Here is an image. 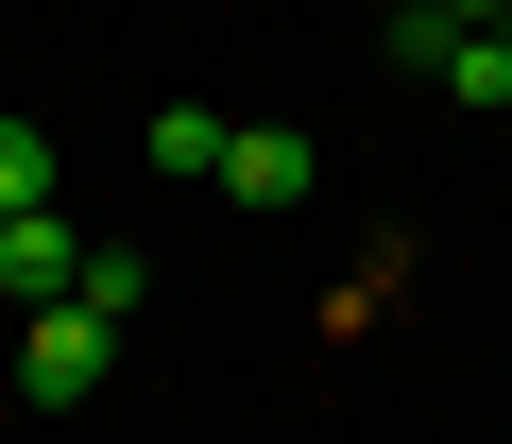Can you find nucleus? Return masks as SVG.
<instances>
[{
	"label": "nucleus",
	"instance_id": "f257e3e1",
	"mask_svg": "<svg viewBox=\"0 0 512 444\" xmlns=\"http://www.w3.org/2000/svg\"><path fill=\"white\" fill-rule=\"evenodd\" d=\"M103 342H120V325H86V308H18V393H35V410H86Z\"/></svg>",
	"mask_w": 512,
	"mask_h": 444
},
{
	"label": "nucleus",
	"instance_id": "f03ea898",
	"mask_svg": "<svg viewBox=\"0 0 512 444\" xmlns=\"http://www.w3.org/2000/svg\"><path fill=\"white\" fill-rule=\"evenodd\" d=\"M69 274H86V222L69 205H18V222H0V308H69Z\"/></svg>",
	"mask_w": 512,
	"mask_h": 444
},
{
	"label": "nucleus",
	"instance_id": "7ed1b4c3",
	"mask_svg": "<svg viewBox=\"0 0 512 444\" xmlns=\"http://www.w3.org/2000/svg\"><path fill=\"white\" fill-rule=\"evenodd\" d=\"M308 171H325L308 137H274V120H222V171H205V188H222V205H256V222H274V205H308Z\"/></svg>",
	"mask_w": 512,
	"mask_h": 444
},
{
	"label": "nucleus",
	"instance_id": "20e7f679",
	"mask_svg": "<svg viewBox=\"0 0 512 444\" xmlns=\"http://www.w3.org/2000/svg\"><path fill=\"white\" fill-rule=\"evenodd\" d=\"M410 86H444V52H461V18H444V0H393V35H376Z\"/></svg>",
	"mask_w": 512,
	"mask_h": 444
},
{
	"label": "nucleus",
	"instance_id": "39448f33",
	"mask_svg": "<svg viewBox=\"0 0 512 444\" xmlns=\"http://www.w3.org/2000/svg\"><path fill=\"white\" fill-rule=\"evenodd\" d=\"M137 154H154V171H171V188H205V171H222V120H205V103H171V120H154V137H137Z\"/></svg>",
	"mask_w": 512,
	"mask_h": 444
},
{
	"label": "nucleus",
	"instance_id": "423d86ee",
	"mask_svg": "<svg viewBox=\"0 0 512 444\" xmlns=\"http://www.w3.org/2000/svg\"><path fill=\"white\" fill-rule=\"evenodd\" d=\"M137 291H154V274H137L120 240H86V274H69V308H86V325H137Z\"/></svg>",
	"mask_w": 512,
	"mask_h": 444
},
{
	"label": "nucleus",
	"instance_id": "0eeeda50",
	"mask_svg": "<svg viewBox=\"0 0 512 444\" xmlns=\"http://www.w3.org/2000/svg\"><path fill=\"white\" fill-rule=\"evenodd\" d=\"M52 205V120H0V222Z\"/></svg>",
	"mask_w": 512,
	"mask_h": 444
},
{
	"label": "nucleus",
	"instance_id": "6e6552de",
	"mask_svg": "<svg viewBox=\"0 0 512 444\" xmlns=\"http://www.w3.org/2000/svg\"><path fill=\"white\" fill-rule=\"evenodd\" d=\"M444 18H512V0H444Z\"/></svg>",
	"mask_w": 512,
	"mask_h": 444
}]
</instances>
